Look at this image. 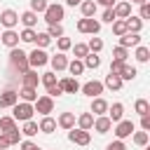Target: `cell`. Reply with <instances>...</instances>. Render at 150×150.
Segmentation results:
<instances>
[{
  "mask_svg": "<svg viewBox=\"0 0 150 150\" xmlns=\"http://www.w3.org/2000/svg\"><path fill=\"white\" fill-rule=\"evenodd\" d=\"M134 110H136L141 117H143V115H150V103H148L145 98H138V101L134 103Z\"/></svg>",
  "mask_w": 150,
  "mask_h": 150,
  "instance_id": "cell-31",
  "label": "cell"
},
{
  "mask_svg": "<svg viewBox=\"0 0 150 150\" xmlns=\"http://www.w3.org/2000/svg\"><path fill=\"white\" fill-rule=\"evenodd\" d=\"M77 124H80V129L89 131V129L94 127V115H91V112H82V115L77 117Z\"/></svg>",
  "mask_w": 150,
  "mask_h": 150,
  "instance_id": "cell-28",
  "label": "cell"
},
{
  "mask_svg": "<svg viewBox=\"0 0 150 150\" xmlns=\"http://www.w3.org/2000/svg\"><path fill=\"white\" fill-rule=\"evenodd\" d=\"M47 35H49L52 40H59V38H63V26H61V23H52V26L47 28Z\"/></svg>",
  "mask_w": 150,
  "mask_h": 150,
  "instance_id": "cell-32",
  "label": "cell"
},
{
  "mask_svg": "<svg viewBox=\"0 0 150 150\" xmlns=\"http://www.w3.org/2000/svg\"><path fill=\"white\" fill-rule=\"evenodd\" d=\"M96 5H103L105 9H110V7H115V0H94Z\"/></svg>",
  "mask_w": 150,
  "mask_h": 150,
  "instance_id": "cell-55",
  "label": "cell"
},
{
  "mask_svg": "<svg viewBox=\"0 0 150 150\" xmlns=\"http://www.w3.org/2000/svg\"><path fill=\"white\" fill-rule=\"evenodd\" d=\"M136 75H138V73H136V68L124 63V68H122V73H120V80H122V82H127V80H134Z\"/></svg>",
  "mask_w": 150,
  "mask_h": 150,
  "instance_id": "cell-34",
  "label": "cell"
},
{
  "mask_svg": "<svg viewBox=\"0 0 150 150\" xmlns=\"http://www.w3.org/2000/svg\"><path fill=\"white\" fill-rule=\"evenodd\" d=\"M87 49H89L91 54H98V52L103 49V40H101V38H91L89 45H87Z\"/></svg>",
  "mask_w": 150,
  "mask_h": 150,
  "instance_id": "cell-38",
  "label": "cell"
},
{
  "mask_svg": "<svg viewBox=\"0 0 150 150\" xmlns=\"http://www.w3.org/2000/svg\"><path fill=\"white\" fill-rule=\"evenodd\" d=\"M136 59H138L141 63H145V61L150 59V49L143 47V45H138V47H136Z\"/></svg>",
  "mask_w": 150,
  "mask_h": 150,
  "instance_id": "cell-39",
  "label": "cell"
},
{
  "mask_svg": "<svg viewBox=\"0 0 150 150\" xmlns=\"http://www.w3.org/2000/svg\"><path fill=\"white\" fill-rule=\"evenodd\" d=\"M59 127L70 131V129L75 127V115H73V112H61V115H59Z\"/></svg>",
  "mask_w": 150,
  "mask_h": 150,
  "instance_id": "cell-22",
  "label": "cell"
},
{
  "mask_svg": "<svg viewBox=\"0 0 150 150\" xmlns=\"http://www.w3.org/2000/svg\"><path fill=\"white\" fill-rule=\"evenodd\" d=\"M12 129H19L16 127V120L14 117H0V134H7Z\"/></svg>",
  "mask_w": 150,
  "mask_h": 150,
  "instance_id": "cell-29",
  "label": "cell"
},
{
  "mask_svg": "<svg viewBox=\"0 0 150 150\" xmlns=\"http://www.w3.org/2000/svg\"><path fill=\"white\" fill-rule=\"evenodd\" d=\"M148 138H150V136H148V131H136V134H134V143H136V145H141V148H143V145H148Z\"/></svg>",
  "mask_w": 150,
  "mask_h": 150,
  "instance_id": "cell-44",
  "label": "cell"
},
{
  "mask_svg": "<svg viewBox=\"0 0 150 150\" xmlns=\"http://www.w3.org/2000/svg\"><path fill=\"white\" fill-rule=\"evenodd\" d=\"M59 87H61V91L63 94H75V91H80V84H77V80L75 77H63L61 82H56Z\"/></svg>",
  "mask_w": 150,
  "mask_h": 150,
  "instance_id": "cell-15",
  "label": "cell"
},
{
  "mask_svg": "<svg viewBox=\"0 0 150 150\" xmlns=\"http://www.w3.org/2000/svg\"><path fill=\"white\" fill-rule=\"evenodd\" d=\"M73 52H75V59H80V61H82V59H84V56L89 54L87 45H82V42H80V45H75V47H73Z\"/></svg>",
  "mask_w": 150,
  "mask_h": 150,
  "instance_id": "cell-46",
  "label": "cell"
},
{
  "mask_svg": "<svg viewBox=\"0 0 150 150\" xmlns=\"http://www.w3.org/2000/svg\"><path fill=\"white\" fill-rule=\"evenodd\" d=\"M122 117H124V105H122V103H112V105H108V120H110V122L117 124Z\"/></svg>",
  "mask_w": 150,
  "mask_h": 150,
  "instance_id": "cell-18",
  "label": "cell"
},
{
  "mask_svg": "<svg viewBox=\"0 0 150 150\" xmlns=\"http://www.w3.org/2000/svg\"><path fill=\"white\" fill-rule=\"evenodd\" d=\"M45 63H49V56H47V52L35 47V49L28 54V68H42Z\"/></svg>",
  "mask_w": 150,
  "mask_h": 150,
  "instance_id": "cell-5",
  "label": "cell"
},
{
  "mask_svg": "<svg viewBox=\"0 0 150 150\" xmlns=\"http://www.w3.org/2000/svg\"><path fill=\"white\" fill-rule=\"evenodd\" d=\"M122 68H124V61H117V59L110 61V75H120Z\"/></svg>",
  "mask_w": 150,
  "mask_h": 150,
  "instance_id": "cell-48",
  "label": "cell"
},
{
  "mask_svg": "<svg viewBox=\"0 0 150 150\" xmlns=\"http://www.w3.org/2000/svg\"><path fill=\"white\" fill-rule=\"evenodd\" d=\"M40 82H42L45 87H52V84H56V73H54V70H52V73H42Z\"/></svg>",
  "mask_w": 150,
  "mask_h": 150,
  "instance_id": "cell-43",
  "label": "cell"
},
{
  "mask_svg": "<svg viewBox=\"0 0 150 150\" xmlns=\"http://www.w3.org/2000/svg\"><path fill=\"white\" fill-rule=\"evenodd\" d=\"M49 63H52V68H54V73H59V70H66L68 68V59H66V54H54V56H49Z\"/></svg>",
  "mask_w": 150,
  "mask_h": 150,
  "instance_id": "cell-17",
  "label": "cell"
},
{
  "mask_svg": "<svg viewBox=\"0 0 150 150\" xmlns=\"http://www.w3.org/2000/svg\"><path fill=\"white\" fill-rule=\"evenodd\" d=\"M63 91H61V87L59 84H52V87H47V96L49 98H54V96H61Z\"/></svg>",
  "mask_w": 150,
  "mask_h": 150,
  "instance_id": "cell-49",
  "label": "cell"
},
{
  "mask_svg": "<svg viewBox=\"0 0 150 150\" xmlns=\"http://www.w3.org/2000/svg\"><path fill=\"white\" fill-rule=\"evenodd\" d=\"M112 33H115L117 38L124 35V33H127V21H124V19H115V21H112Z\"/></svg>",
  "mask_w": 150,
  "mask_h": 150,
  "instance_id": "cell-35",
  "label": "cell"
},
{
  "mask_svg": "<svg viewBox=\"0 0 150 150\" xmlns=\"http://www.w3.org/2000/svg\"><path fill=\"white\" fill-rule=\"evenodd\" d=\"M0 40H2V45L9 47V49L19 47V33H16V30H5V33L0 35Z\"/></svg>",
  "mask_w": 150,
  "mask_h": 150,
  "instance_id": "cell-16",
  "label": "cell"
},
{
  "mask_svg": "<svg viewBox=\"0 0 150 150\" xmlns=\"http://www.w3.org/2000/svg\"><path fill=\"white\" fill-rule=\"evenodd\" d=\"M77 30H80V33H89V35H96V33L101 30V21H96L94 16H91V19L82 16V19L77 21Z\"/></svg>",
  "mask_w": 150,
  "mask_h": 150,
  "instance_id": "cell-4",
  "label": "cell"
},
{
  "mask_svg": "<svg viewBox=\"0 0 150 150\" xmlns=\"http://www.w3.org/2000/svg\"><path fill=\"white\" fill-rule=\"evenodd\" d=\"M40 129H38V122H33V120H28V122H23V129H21V134H26V136H35Z\"/></svg>",
  "mask_w": 150,
  "mask_h": 150,
  "instance_id": "cell-36",
  "label": "cell"
},
{
  "mask_svg": "<svg viewBox=\"0 0 150 150\" xmlns=\"http://www.w3.org/2000/svg\"><path fill=\"white\" fill-rule=\"evenodd\" d=\"M16 103H19V94L14 89H7V91L0 94V108H12Z\"/></svg>",
  "mask_w": 150,
  "mask_h": 150,
  "instance_id": "cell-12",
  "label": "cell"
},
{
  "mask_svg": "<svg viewBox=\"0 0 150 150\" xmlns=\"http://www.w3.org/2000/svg\"><path fill=\"white\" fill-rule=\"evenodd\" d=\"M0 23L7 28V30H14V26L19 23V14L14 9H2L0 12Z\"/></svg>",
  "mask_w": 150,
  "mask_h": 150,
  "instance_id": "cell-8",
  "label": "cell"
},
{
  "mask_svg": "<svg viewBox=\"0 0 150 150\" xmlns=\"http://www.w3.org/2000/svg\"><path fill=\"white\" fill-rule=\"evenodd\" d=\"M5 138H7V143H9V145L21 143V131H19V129H12V131H7V134H5Z\"/></svg>",
  "mask_w": 150,
  "mask_h": 150,
  "instance_id": "cell-40",
  "label": "cell"
},
{
  "mask_svg": "<svg viewBox=\"0 0 150 150\" xmlns=\"http://www.w3.org/2000/svg\"><path fill=\"white\" fill-rule=\"evenodd\" d=\"M33 112H35V108H33V103H26V101H21V103H16V105H12V117H14V120H21V122H28V120H33Z\"/></svg>",
  "mask_w": 150,
  "mask_h": 150,
  "instance_id": "cell-2",
  "label": "cell"
},
{
  "mask_svg": "<svg viewBox=\"0 0 150 150\" xmlns=\"http://www.w3.org/2000/svg\"><path fill=\"white\" fill-rule=\"evenodd\" d=\"M127 56H129V52H127L124 47H120V45H117V47L112 49V59H117V61H124V63H127Z\"/></svg>",
  "mask_w": 150,
  "mask_h": 150,
  "instance_id": "cell-42",
  "label": "cell"
},
{
  "mask_svg": "<svg viewBox=\"0 0 150 150\" xmlns=\"http://www.w3.org/2000/svg\"><path fill=\"white\" fill-rule=\"evenodd\" d=\"M138 19H141V21H143V19H150V5H148V2L141 5V16H138Z\"/></svg>",
  "mask_w": 150,
  "mask_h": 150,
  "instance_id": "cell-53",
  "label": "cell"
},
{
  "mask_svg": "<svg viewBox=\"0 0 150 150\" xmlns=\"http://www.w3.org/2000/svg\"><path fill=\"white\" fill-rule=\"evenodd\" d=\"M38 129H40L42 134H52V131L56 129V122H54V120H52L49 115H45V117L40 120V124H38Z\"/></svg>",
  "mask_w": 150,
  "mask_h": 150,
  "instance_id": "cell-25",
  "label": "cell"
},
{
  "mask_svg": "<svg viewBox=\"0 0 150 150\" xmlns=\"http://www.w3.org/2000/svg\"><path fill=\"white\" fill-rule=\"evenodd\" d=\"M122 80H120V75H105V82H103V87H108V89H112V91H120L122 89Z\"/></svg>",
  "mask_w": 150,
  "mask_h": 150,
  "instance_id": "cell-24",
  "label": "cell"
},
{
  "mask_svg": "<svg viewBox=\"0 0 150 150\" xmlns=\"http://www.w3.org/2000/svg\"><path fill=\"white\" fill-rule=\"evenodd\" d=\"M101 19H103L105 23H112V21H115V12H112V7H110V9H105V12L101 14Z\"/></svg>",
  "mask_w": 150,
  "mask_h": 150,
  "instance_id": "cell-50",
  "label": "cell"
},
{
  "mask_svg": "<svg viewBox=\"0 0 150 150\" xmlns=\"http://www.w3.org/2000/svg\"><path fill=\"white\" fill-rule=\"evenodd\" d=\"M141 45V33H124L120 35V47L129 49V47H138Z\"/></svg>",
  "mask_w": 150,
  "mask_h": 150,
  "instance_id": "cell-11",
  "label": "cell"
},
{
  "mask_svg": "<svg viewBox=\"0 0 150 150\" xmlns=\"http://www.w3.org/2000/svg\"><path fill=\"white\" fill-rule=\"evenodd\" d=\"M56 47H59V52L63 54V52H68V49L73 47V42H70V38H66V35H63V38H59V40H56Z\"/></svg>",
  "mask_w": 150,
  "mask_h": 150,
  "instance_id": "cell-41",
  "label": "cell"
},
{
  "mask_svg": "<svg viewBox=\"0 0 150 150\" xmlns=\"http://www.w3.org/2000/svg\"><path fill=\"white\" fill-rule=\"evenodd\" d=\"M80 89H82V94H84V96L96 98V96H101V94H103V89H105V87H103V82H98V80H89V82H84Z\"/></svg>",
  "mask_w": 150,
  "mask_h": 150,
  "instance_id": "cell-6",
  "label": "cell"
},
{
  "mask_svg": "<svg viewBox=\"0 0 150 150\" xmlns=\"http://www.w3.org/2000/svg\"><path fill=\"white\" fill-rule=\"evenodd\" d=\"M68 138L75 143V145H89V141H91V134L89 131H84V129H70V134H68Z\"/></svg>",
  "mask_w": 150,
  "mask_h": 150,
  "instance_id": "cell-10",
  "label": "cell"
},
{
  "mask_svg": "<svg viewBox=\"0 0 150 150\" xmlns=\"http://www.w3.org/2000/svg\"><path fill=\"white\" fill-rule=\"evenodd\" d=\"M7 148H9V143H7L5 134H0V150H7Z\"/></svg>",
  "mask_w": 150,
  "mask_h": 150,
  "instance_id": "cell-56",
  "label": "cell"
},
{
  "mask_svg": "<svg viewBox=\"0 0 150 150\" xmlns=\"http://www.w3.org/2000/svg\"><path fill=\"white\" fill-rule=\"evenodd\" d=\"M9 63L19 70V73H26V70H30L28 68V54L26 52H21L19 47H14L12 52H9Z\"/></svg>",
  "mask_w": 150,
  "mask_h": 150,
  "instance_id": "cell-1",
  "label": "cell"
},
{
  "mask_svg": "<svg viewBox=\"0 0 150 150\" xmlns=\"http://www.w3.org/2000/svg\"><path fill=\"white\" fill-rule=\"evenodd\" d=\"M96 134H108L110 129H112V122L108 120V115H101V117H96L94 120V127H91Z\"/></svg>",
  "mask_w": 150,
  "mask_h": 150,
  "instance_id": "cell-13",
  "label": "cell"
},
{
  "mask_svg": "<svg viewBox=\"0 0 150 150\" xmlns=\"http://www.w3.org/2000/svg\"><path fill=\"white\" fill-rule=\"evenodd\" d=\"M141 129L143 131H150V115H143L141 117Z\"/></svg>",
  "mask_w": 150,
  "mask_h": 150,
  "instance_id": "cell-54",
  "label": "cell"
},
{
  "mask_svg": "<svg viewBox=\"0 0 150 150\" xmlns=\"http://www.w3.org/2000/svg\"><path fill=\"white\" fill-rule=\"evenodd\" d=\"M21 150H42L38 143H33V141H23L21 143Z\"/></svg>",
  "mask_w": 150,
  "mask_h": 150,
  "instance_id": "cell-52",
  "label": "cell"
},
{
  "mask_svg": "<svg viewBox=\"0 0 150 150\" xmlns=\"http://www.w3.org/2000/svg\"><path fill=\"white\" fill-rule=\"evenodd\" d=\"M16 94H19V98H21V101H26V103H35V101H38V89H30V87H21Z\"/></svg>",
  "mask_w": 150,
  "mask_h": 150,
  "instance_id": "cell-21",
  "label": "cell"
},
{
  "mask_svg": "<svg viewBox=\"0 0 150 150\" xmlns=\"http://www.w3.org/2000/svg\"><path fill=\"white\" fill-rule=\"evenodd\" d=\"M131 134H134V122H131V120H120L117 127H115V136H117V141H124V138L131 136Z\"/></svg>",
  "mask_w": 150,
  "mask_h": 150,
  "instance_id": "cell-9",
  "label": "cell"
},
{
  "mask_svg": "<svg viewBox=\"0 0 150 150\" xmlns=\"http://www.w3.org/2000/svg\"><path fill=\"white\" fill-rule=\"evenodd\" d=\"M19 21H21V23H23V26H26V28H33V26H35V23H38V14H35V12H30V9H28V12H23V14H21V16H19Z\"/></svg>",
  "mask_w": 150,
  "mask_h": 150,
  "instance_id": "cell-26",
  "label": "cell"
},
{
  "mask_svg": "<svg viewBox=\"0 0 150 150\" xmlns=\"http://www.w3.org/2000/svg\"><path fill=\"white\" fill-rule=\"evenodd\" d=\"M33 42H35V45H38L40 49H45V47H47V45L52 42V38H49L47 33H35V40H33Z\"/></svg>",
  "mask_w": 150,
  "mask_h": 150,
  "instance_id": "cell-37",
  "label": "cell"
},
{
  "mask_svg": "<svg viewBox=\"0 0 150 150\" xmlns=\"http://www.w3.org/2000/svg\"><path fill=\"white\" fill-rule=\"evenodd\" d=\"M112 12H115V19H129L131 16V2H115V7H112Z\"/></svg>",
  "mask_w": 150,
  "mask_h": 150,
  "instance_id": "cell-14",
  "label": "cell"
},
{
  "mask_svg": "<svg viewBox=\"0 0 150 150\" xmlns=\"http://www.w3.org/2000/svg\"><path fill=\"white\" fill-rule=\"evenodd\" d=\"M19 40H23V42H33V40H35V30H33V28H23L21 35H19Z\"/></svg>",
  "mask_w": 150,
  "mask_h": 150,
  "instance_id": "cell-47",
  "label": "cell"
},
{
  "mask_svg": "<svg viewBox=\"0 0 150 150\" xmlns=\"http://www.w3.org/2000/svg\"><path fill=\"white\" fill-rule=\"evenodd\" d=\"M129 2H136V5H145L148 0H129Z\"/></svg>",
  "mask_w": 150,
  "mask_h": 150,
  "instance_id": "cell-58",
  "label": "cell"
},
{
  "mask_svg": "<svg viewBox=\"0 0 150 150\" xmlns=\"http://www.w3.org/2000/svg\"><path fill=\"white\" fill-rule=\"evenodd\" d=\"M127 2H129V0H127Z\"/></svg>",
  "mask_w": 150,
  "mask_h": 150,
  "instance_id": "cell-59",
  "label": "cell"
},
{
  "mask_svg": "<svg viewBox=\"0 0 150 150\" xmlns=\"http://www.w3.org/2000/svg\"><path fill=\"white\" fill-rule=\"evenodd\" d=\"M47 5H49L47 0H30V12H35V14H38V12H45Z\"/></svg>",
  "mask_w": 150,
  "mask_h": 150,
  "instance_id": "cell-45",
  "label": "cell"
},
{
  "mask_svg": "<svg viewBox=\"0 0 150 150\" xmlns=\"http://www.w3.org/2000/svg\"><path fill=\"white\" fill-rule=\"evenodd\" d=\"M105 150H127V145H124V141H112V143H108Z\"/></svg>",
  "mask_w": 150,
  "mask_h": 150,
  "instance_id": "cell-51",
  "label": "cell"
},
{
  "mask_svg": "<svg viewBox=\"0 0 150 150\" xmlns=\"http://www.w3.org/2000/svg\"><path fill=\"white\" fill-rule=\"evenodd\" d=\"M33 108H35V112H40V115L45 117V115L54 112V98H49L47 94H45V96H38V101H35Z\"/></svg>",
  "mask_w": 150,
  "mask_h": 150,
  "instance_id": "cell-7",
  "label": "cell"
},
{
  "mask_svg": "<svg viewBox=\"0 0 150 150\" xmlns=\"http://www.w3.org/2000/svg\"><path fill=\"white\" fill-rule=\"evenodd\" d=\"M68 70H70V75H82L84 73V63L80 61V59H73V61H68Z\"/></svg>",
  "mask_w": 150,
  "mask_h": 150,
  "instance_id": "cell-30",
  "label": "cell"
},
{
  "mask_svg": "<svg viewBox=\"0 0 150 150\" xmlns=\"http://www.w3.org/2000/svg\"><path fill=\"white\" fill-rule=\"evenodd\" d=\"M80 9H82V16L91 19V16L96 14V2H94V0H82V2H80Z\"/></svg>",
  "mask_w": 150,
  "mask_h": 150,
  "instance_id": "cell-23",
  "label": "cell"
},
{
  "mask_svg": "<svg viewBox=\"0 0 150 150\" xmlns=\"http://www.w3.org/2000/svg\"><path fill=\"white\" fill-rule=\"evenodd\" d=\"M45 14V21L52 26V23H61V19L66 16V9H63V5H47V9L42 12Z\"/></svg>",
  "mask_w": 150,
  "mask_h": 150,
  "instance_id": "cell-3",
  "label": "cell"
},
{
  "mask_svg": "<svg viewBox=\"0 0 150 150\" xmlns=\"http://www.w3.org/2000/svg\"><path fill=\"white\" fill-rule=\"evenodd\" d=\"M124 21H127V33H141L143 21H141L138 16H129V19H124Z\"/></svg>",
  "mask_w": 150,
  "mask_h": 150,
  "instance_id": "cell-27",
  "label": "cell"
},
{
  "mask_svg": "<svg viewBox=\"0 0 150 150\" xmlns=\"http://www.w3.org/2000/svg\"><path fill=\"white\" fill-rule=\"evenodd\" d=\"M66 2H68V5H70V7H75V5H80V2H82V0H66Z\"/></svg>",
  "mask_w": 150,
  "mask_h": 150,
  "instance_id": "cell-57",
  "label": "cell"
},
{
  "mask_svg": "<svg viewBox=\"0 0 150 150\" xmlns=\"http://www.w3.org/2000/svg\"><path fill=\"white\" fill-rule=\"evenodd\" d=\"M91 112H94L96 117L105 115V112H108V101H105V98H101V96H96V98L91 101Z\"/></svg>",
  "mask_w": 150,
  "mask_h": 150,
  "instance_id": "cell-20",
  "label": "cell"
},
{
  "mask_svg": "<svg viewBox=\"0 0 150 150\" xmlns=\"http://www.w3.org/2000/svg\"><path fill=\"white\" fill-rule=\"evenodd\" d=\"M82 63H84V68H91V70H94V68L101 66V59H98L96 54H87V56L82 59Z\"/></svg>",
  "mask_w": 150,
  "mask_h": 150,
  "instance_id": "cell-33",
  "label": "cell"
},
{
  "mask_svg": "<svg viewBox=\"0 0 150 150\" xmlns=\"http://www.w3.org/2000/svg\"><path fill=\"white\" fill-rule=\"evenodd\" d=\"M21 80H23V87H30V89H38V82H40V75L35 70H26L21 73Z\"/></svg>",
  "mask_w": 150,
  "mask_h": 150,
  "instance_id": "cell-19",
  "label": "cell"
}]
</instances>
